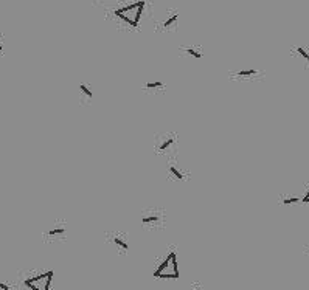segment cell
Listing matches in <instances>:
<instances>
[{
	"instance_id": "3",
	"label": "cell",
	"mask_w": 309,
	"mask_h": 290,
	"mask_svg": "<svg viewBox=\"0 0 309 290\" xmlns=\"http://www.w3.org/2000/svg\"><path fill=\"white\" fill-rule=\"evenodd\" d=\"M51 279H53V270H48V272H44L35 278L25 279V286L30 290H50Z\"/></svg>"
},
{
	"instance_id": "15",
	"label": "cell",
	"mask_w": 309,
	"mask_h": 290,
	"mask_svg": "<svg viewBox=\"0 0 309 290\" xmlns=\"http://www.w3.org/2000/svg\"><path fill=\"white\" fill-rule=\"evenodd\" d=\"M297 202H300L298 197H287V199L283 200V203H286V205H289V203H297Z\"/></svg>"
},
{
	"instance_id": "4",
	"label": "cell",
	"mask_w": 309,
	"mask_h": 290,
	"mask_svg": "<svg viewBox=\"0 0 309 290\" xmlns=\"http://www.w3.org/2000/svg\"><path fill=\"white\" fill-rule=\"evenodd\" d=\"M168 16L165 17V20L162 22V30L165 31H169V30H174L177 27V20H179V13L176 9H171V11L166 13Z\"/></svg>"
},
{
	"instance_id": "11",
	"label": "cell",
	"mask_w": 309,
	"mask_h": 290,
	"mask_svg": "<svg viewBox=\"0 0 309 290\" xmlns=\"http://www.w3.org/2000/svg\"><path fill=\"white\" fill-rule=\"evenodd\" d=\"M257 73L258 72L255 70V69H247V70H239L236 74H238V76H255Z\"/></svg>"
},
{
	"instance_id": "17",
	"label": "cell",
	"mask_w": 309,
	"mask_h": 290,
	"mask_svg": "<svg viewBox=\"0 0 309 290\" xmlns=\"http://www.w3.org/2000/svg\"><path fill=\"white\" fill-rule=\"evenodd\" d=\"M191 290H202V289H200V287H197V286H196V287H193V289H191Z\"/></svg>"
},
{
	"instance_id": "2",
	"label": "cell",
	"mask_w": 309,
	"mask_h": 290,
	"mask_svg": "<svg viewBox=\"0 0 309 290\" xmlns=\"http://www.w3.org/2000/svg\"><path fill=\"white\" fill-rule=\"evenodd\" d=\"M155 278H162V279H177L180 276L179 273V265H177V257L176 253L171 252L166 259L163 261V264L158 265V268L154 272Z\"/></svg>"
},
{
	"instance_id": "18",
	"label": "cell",
	"mask_w": 309,
	"mask_h": 290,
	"mask_svg": "<svg viewBox=\"0 0 309 290\" xmlns=\"http://www.w3.org/2000/svg\"><path fill=\"white\" fill-rule=\"evenodd\" d=\"M303 202H308V203H309V199H308V197H303Z\"/></svg>"
},
{
	"instance_id": "8",
	"label": "cell",
	"mask_w": 309,
	"mask_h": 290,
	"mask_svg": "<svg viewBox=\"0 0 309 290\" xmlns=\"http://www.w3.org/2000/svg\"><path fill=\"white\" fill-rule=\"evenodd\" d=\"M173 143H174V138H165L163 142L157 146V151H160V152H162V151H166V149H168L169 146H171Z\"/></svg>"
},
{
	"instance_id": "6",
	"label": "cell",
	"mask_w": 309,
	"mask_h": 290,
	"mask_svg": "<svg viewBox=\"0 0 309 290\" xmlns=\"http://www.w3.org/2000/svg\"><path fill=\"white\" fill-rule=\"evenodd\" d=\"M182 51H184V53H187L188 56H193V58H196V59H200V58H202L200 48H197V47H193V45L184 47V48H182Z\"/></svg>"
},
{
	"instance_id": "1",
	"label": "cell",
	"mask_w": 309,
	"mask_h": 290,
	"mask_svg": "<svg viewBox=\"0 0 309 290\" xmlns=\"http://www.w3.org/2000/svg\"><path fill=\"white\" fill-rule=\"evenodd\" d=\"M146 2L145 0H137V2L126 5L123 8H118L114 11V17H116L118 20H121L123 24H126L131 28H137L138 24H140V19L143 16Z\"/></svg>"
},
{
	"instance_id": "19",
	"label": "cell",
	"mask_w": 309,
	"mask_h": 290,
	"mask_svg": "<svg viewBox=\"0 0 309 290\" xmlns=\"http://www.w3.org/2000/svg\"><path fill=\"white\" fill-rule=\"evenodd\" d=\"M0 51H3V45L2 44H0Z\"/></svg>"
},
{
	"instance_id": "14",
	"label": "cell",
	"mask_w": 309,
	"mask_h": 290,
	"mask_svg": "<svg viewBox=\"0 0 309 290\" xmlns=\"http://www.w3.org/2000/svg\"><path fill=\"white\" fill-rule=\"evenodd\" d=\"M157 87H163V82L155 81V82H148V84L145 85V89H157Z\"/></svg>"
},
{
	"instance_id": "20",
	"label": "cell",
	"mask_w": 309,
	"mask_h": 290,
	"mask_svg": "<svg viewBox=\"0 0 309 290\" xmlns=\"http://www.w3.org/2000/svg\"><path fill=\"white\" fill-rule=\"evenodd\" d=\"M305 197H309V192H308V194H306V196H305Z\"/></svg>"
},
{
	"instance_id": "16",
	"label": "cell",
	"mask_w": 309,
	"mask_h": 290,
	"mask_svg": "<svg viewBox=\"0 0 309 290\" xmlns=\"http://www.w3.org/2000/svg\"><path fill=\"white\" fill-rule=\"evenodd\" d=\"M0 290H9V286H8V284H5V283H2V281H0Z\"/></svg>"
},
{
	"instance_id": "7",
	"label": "cell",
	"mask_w": 309,
	"mask_h": 290,
	"mask_svg": "<svg viewBox=\"0 0 309 290\" xmlns=\"http://www.w3.org/2000/svg\"><path fill=\"white\" fill-rule=\"evenodd\" d=\"M112 241H114V244H115L116 247H118V249H121V250H127V249H129V245H127V242H126L123 238H120V236H114Z\"/></svg>"
},
{
	"instance_id": "5",
	"label": "cell",
	"mask_w": 309,
	"mask_h": 290,
	"mask_svg": "<svg viewBox=\"0 0 309 290\" xmlns=\"http://www.w3.org/2000/svg\"><path fill=\"white\" fill-rule=\"evenodd\" d=\"M294 53H295V55L300 56L305 62L309 64V50H308L306 47H303V45H297V47H294Z\"/></svg>"
},
{
	"instance_id": "10",
	"label": "cell",
	"mask_w": 309,
	"mask_h": 290,
	"mask_svg": "<svg viewBox=\"0 0 309 290\" xmlns=\"http://www.w3.org/2000/svg\"><path fill=\"white\" fill-rule=\"evenodd\" d=\"M64 234H66V228L64 227H55L47 233L48 238H53V236H64Z\"/></svg>"
},
{
	"instance_id": "9",
	"label": "cell",
	"mask_w": 309,
	"mask_h": 290,
	"mask_svg": "<svg viewBox=\"0 0 309 290\" xmlns=\"http://www.w3.org/2000/svg\"><path fill=\"white\" fill-rule=\"evenodd\" d=\"M79 92H81L84 96H86L87 100H92V98H93V92L90 90V87H89V85H86V84H81V85H79Z\"/></svg>"
},
{
	"instance_id": "12",
	"label": "cell",
	"mask_w": 309,
	"mask_h": 290,
	"mask_svg": "<svg viewBox=\"0 0 309 290\" xmlns=\"http://www.w3.org/2000/svg\"><path fill=\"white\" fill-rule=\"evenodd\" d=\"M157 220H158V216H157V214H155V216L153 214V216H143V218H142V222H143V223H155Z\"/></svg>"
},
{
	"instance_id": "13",
	"label": "cell",
	"mask_w": 309,
	"mask_h": 290,
	"mask_svg": "<svg viewBox=\"0 0 309 290\" xmlns=\"http://www.w3.org/2000/svg\"><path fill=\"white\" fill-rule=\"evenodd\" d=\"M169 171H171V174L176 177V179H184V176H182V173H180V171L174 166V165H171L169 166Z\"/></svg>"
}]
</instances>
